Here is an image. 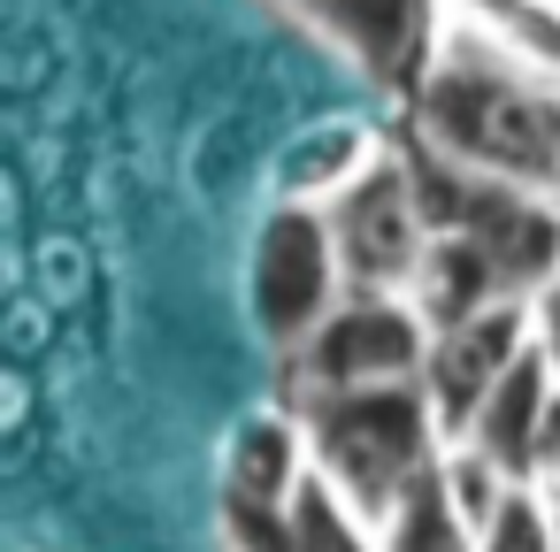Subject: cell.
Returning a JSON list of instances; mask_svg holds the SVG:
<instances>
[{"label":"cell","mask_w":560,"mask_h":552,"mask_svg":"<svg viewBox=\"0 0 560 552\" xmlns=\"http://www.w3.org/2000/svg\"><path fill=\"white\" fill-rule=\"evenodd\" d=\"M407 139L438 146L476 177L560 192V70L529 62L514 39L453 9L407 101Z\"/></svg>","instance_id":"6da1fadb"},{"label":"cell","mask_w":560,"mask_h":552,"mask_svg":"<svg viewBox=\"0 0 560 552\" xmlns=\"http://www.w3.org/2000/svg\"><path fill=\"white\" fill-rule=\"evenodd\" d=\"M300 422H307V453H315V475L338 483L361 514H392L407 483H422L445 453V430H438V407L415 384H369V391H323V399H300Z\"/></svg>","instance_id":"7a4b0ae2"},{"label":"cell","mask_w":560,"mask_h":552,"mask_svg":"<svg viewBox=\"0 0 560 552\" xmlns=\"http://www.w3.org/2000/svg\"><path fill=\"white\" fill-rule=\"evenodd\" d=\"M246 307L254 330L277 353H300L338 307H346V269H338V238L323 208H269L254 231V277H246Z\"/></svg>","instance_id":"3957f363"},{"label":"cell","mask_w":560,"mask_h":552,"mask_svg":"<svg viewBox=\"0 0 560 552\" xmlns=\"http://www.w3.org/2000/svg\"><path fill=\"white\" fill-rule=\"evenodd\" d=\"M430 322L399 292H346V307L300 345L292 361V407L323 391H369V384H415L430 361Z\"/></svg>","instance_id":"277c9868"},{"label":"cell","mask_w":560,"mask_h":552,"mask_svg":"<svg viewBox=\"0 0 560 552\" xmlns=\"http://www.w3.org/2000/svg\"><path fill=\"white\" fill-rule=\"evenodd\" d=\"M330 215V238H338V269H346V292H399L415 300V277L430 261V223H422V200H415V177L399 162V139L392 154L346 192L323 208Z\"/></svg>","instance_id":"5b68a950"},{"label":"cell","mask_w":560,"mask_h":552,"mask_svg":"<svg viewBox=\"0 0 560 552\" xmlns=\"http://www.w3.org/2000/svg\"><path fill=\"white\" fill-rule=\"evenodd\" d=\"M292 9L307 16V32L323 47H338L369 85L415 101L438 39H445V16L453 0H292Z\"/></svg>","instance_id":"8992f818"},{"label":"cell","mask_w":560,"mask_h":552,"mask_svg":"<svg viewBox=\"0 0 560 552\" xmlns=\"http://www.w3.org/2000/svg\"><path fill=\"white\" fill-rule=\"evenodd\" d=\"M522 353H529V300H499V307H483V315H468V322H453V330L430 338L422 391H430V407H438L445 445L468 437V422L483 414V399L499 391V376H506Z\"/></svg>","instance_id":"52a82bcc"},{"label":"cell","mask_w":560,"mask_h":552,"mask_svg":"<svg viewBox=\"0 0 560 552\" xmlns=\"http://www.w3.org/2000/svg\"><path fill=\"white\" fill-rule=\"evenodd\" d=\"M392 139H399V131L361 124V116L307 124V131L277 154V200H284V208H330V200H346V192L392 154Z\"/></svg>","instance_id":"ba28073f"},{"label":"cell","mask_w":560,"mask_h":552,"mask_svg":"<svg viewBox=\"0 0 560 552\" xmlns=\"http://www.w3.org/2000/svg\"><path fill=\"white\" fill-rule=\"evenodd\" d=\"M552 391H560V376H552L537 353H522V361L499 376V391L483 399V414L468 422V437H453V445H476V453L499 460L514 483H537V468H545V414H552Z\"/></svg>","instance_id":"9c48e42d"},{"label":"cell","mask_w":560,"mask_h":552,"mask_svg":"<svg viewBox=\"0 0 560 552\" xmlns=\"http://www.w3.org/2000/svg\"><path fill=\"white\" fill-rule=\"evenodd\" d=\"M315 475V453H307V422L300 407H261L231 430L223 445V491L231 498H261V506H292V491Z\"/></svg>","instance_id":"30bf717a"},{"label":"cell","mask_w":560,"mask_h":552,"mask_svg":"<svg viewBox=\"0 0 560 552\" xmlns=\"http://www.w3.org/2000/svg\"><path fill=\"white\" fill-rule=\"evenodd\" d=\"M499 300H514V292L499 284V269H491V254L476 238H430V261L415 277V307H422L430 330H453V322H468V315H483Z\"/></svg>","instance_id":"8fae6325"},{"label":"cell","mask_w":560,"mask_h":552,"mask_svg":"<svg viewBox=\"0 0 560 552\" xmlns=\"http://www.w3.org/2000/svg\"><path fill=\"white\" fill-rule=\"evenodd\" d=\"M438 460H445V453H438ZM376 537H384V552H476V529H468L460 506L445 498L438 468L399 491V506L376 521Z\"/></svg>","instance_id":"7c38bea8"},{"label":"cell","mask_w":560,"mask_h":552,"mask_svg":"<svg viewBox=\"0 0 560 552\" xmlns=\"http://www.w3.org/2000/svg\"><path fill=\"white\" fill-rule=\"evenodd\" d=\"M292 552H384L376 514H361L338 483L307 475L292 491Z\"/></svg>","instance_id":"4fadbf2b"},{"label":"cell","mask_w":560,"mask_h":552,"mask_svg":"<svg viewBox=\"0 0 560 552\" xmlns=\"http://www.w3.org/2000/svg\"><path fill=\"white\" fill-rule=\"evenodd\" d=\"M438 483H445V498L460 506V521H468L476 537H483V529L499 521V506L522 491V483H514L499 460H483L476 445H445V460H438Z\"/></svg>","instance_id":"5bb4252c"},{"label":"cell","mask_w":560,"mask_h":552,"mask_svg":"<svg viewBox=\"0 0 560 552\" xmlns=\"http://www.w3.org/2000/svg\"><path fill=\"white\" fill-rule=\"evenodd\" d=\"M476 552H560V521H552L545 483H522V491L499 506V521L476 537Z\"/></svg>","instance_id":"9a60e30c"},{"label":"cell","mask_w":560,"mask_h":552,"mask_svg":"<svg viewBox=\"0 0 560 552\" xmlns=\"http://www.w3.org/2000/svg\"><path fill=\"white\" fill-rule=\"evenodd\" d=\"M529 353L560 376V277L545 292H529Z\"/></svg>","instance_id":"2e32d148"}]
</instances>
